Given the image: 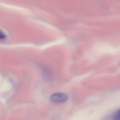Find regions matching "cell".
Masks as SVG:
<instances>
[{"label":"cell","instance_id":"obj_3","mask_svg":"<svg viewBox=\"0 0 120 120\" xmlns=\"http://www.w3.org/2000/svg\"><path fill=\"white\" fill-rule=\"evenodd\" d=\"M6 38V35H5L4 33L2 31V30H0V40L1 39H4Z\"/></svg>","mask_w":120,"mask_h":120},{"label":"cell","instance_id":"obj_2","mask_svg":"<svg viewBox=\"0 0 120 120\" xmlns=\"http://www.w3.org/2000/svg\"><path fill=\"white\" fill-rule=\"evenodd\" d=\"M113 120H120V110L116 112L113 117Z\"/></svg>","mask_w":120,"mask_h":120},{"label":"cell","instance_id":"obj_1","mask_svg":"<svg viewBox=\"0 0 120 120\" xmlns=\"http://www.w3.org/2000/svg\"><path fill=\"white\" fill-rule=\"evenodd\" d=\"M68 96L64 93H56L53 94L50 97V100L56 103H62L66 101L68 99Z\"/></svg>","mask_w":120,"mask_h":120}]
</instances>
